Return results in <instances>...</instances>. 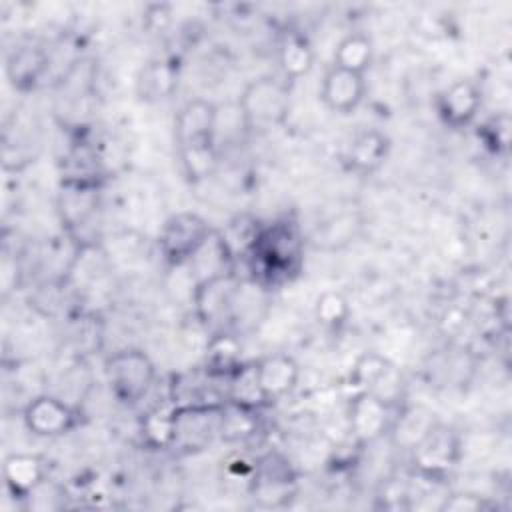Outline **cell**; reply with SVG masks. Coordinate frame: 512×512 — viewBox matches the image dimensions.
Listing matches in <instances>:
<instances>
[{
    "instance_id": "9c48e42d",
    "label": "cell",
    "mask_w": 512,
    "mask_h": 512,
    "mask_svg": "<svg viewBox=\"0 0 512 512\" xmlns=\"http://www.w3.org/2000/svg\"><path fill=\"white\" fill-rule=\"evenodd\" d=\"M410 452L418 474L442 480L446 472L458 462L460 444L458 436L450 428L436 422Z\"/></svg>"
},
{
    "instance_id": "5bb4252c",
    "label": "cell",
    "mask_w": 512,
    "mask_h": 512,
    "mask_svg": "<svg viewBox=\"0 0 512 512\" xmlns=\"http://www.w3.org/2000/svg\"><path fill=\"white\" fill-rule=\"evenodd\" d=\"M254 374L264 404H272L296 388L300 368L288 354H268L254 362Z\"/></svg>"
},
{
    "instance_id": "9a60e30c",
    "label": "cell",
    "mask_w": 512,
    "mask_h": 512,
    "mask_svg": "<svg viewBox=\"0 0 512 512\" xmlns=\"http://www.w3.org/2000/svg\"><path fill=\"white\" fill-rule=\"evenodd\" d=\"M366 94L364 74H356L338 66H332L324 78L320 88V98L324 106L336 114H348L356 110Z\"/></svg>"
},
{
    "instance_id": "ba28073f",
    "label": "cell",
    "mask_w": 512,
    "mask_h": 512,
    "mask_svg": "<svg viewBox=\"0 0 512 512\" xmlns=\"http://www.w3.org/2000/svg\"><path fill=\"white\" fill-rule=\"evenodd\" d=\"M394 408L370 392H356L348 404V430L358 444H372L382 438L394 422Z\"/></svg>"
},
{
    "instance_id": "4316f807",
    "label": "cell",
    "mask_w": 512,
    "mask_h": 512,
    "mask_svg": "<svg viewBox=\"0 0 512 512\" xmlns=\"http://www.w3.org/2000/svg\"><path fill=\"white\" fill-rule=\"evenodd\" d=\"M314 312L322 326H326L330 330H338L350 318V304L342 292L328 290L318 296Z\"/></svg>"
},
{
    "instance_id": "7c38bea8",
    "label": "cell",
    "mask_w": 512,
    "mask_h": 512,
    "mask_svg": "<svg viewBox=\"0 0 512 512\" xmlns=\"http://www.w3.org/2000/svg\"><path fill=\"white\" fill-rule=\"evenodd\" d=\"M356 392H370L390 404L400 400L402 376L398 368L380 354H362L350 374Z\"/></svg>"
},
{
    "instance_id": "ac0fdd59",
    "label": "cell",
    "mask_w": 512,
    "mask_h": 512,
    "mask_svg": "<svg viewBox=\"0 0 512 512\" xmlns=\"http://www.w3.org/2000/svg\"><path fill=\"white\" fill-rule=\"evenodd\" d=\"M48 54L40 46H18L6 58V76L14 90L28 92L38 86V82L48 72Z\"/></svg>"
},
{
    "instance_id": "5b68a950",
    "label": "cell",
    "mask_w": 512,
    "mask_h": 512,
    "mask_svg": "<svg viewBox=\"0 0 512 512\" xmlns=\"http://www.w3.org/2000/svg\"><path fill=\"white\" fill-rule=\"evenodd\" d=\"M248 490L260 508H282L296 494V474L286 458L270 452L254 464Z\"/></svg>"
},
{
    "instance_id": "7a4b0ae2",
    "label": "cell",
    "mask_w": 512,
    "mask_h": 512,
    "mask_svg": "<svg viewBox=\"0 0 512 512\" xmlns=\"http://www.w3.org/2000/svg\"><path fill=\"white\" fill-rule=\"evenodd\" d=\"M244 258L250 266L252 282L262 288L290 280L302 264V238L298 228L290 222H274L266 228L260 226Z\"/></svg>"
},
{
    "instance_id": "83f0119b",
    "label": "cell",
    "mask_w": 512,
    "mask_h": 512,
    "mask_svg": "<svg viewBox=\"0 0 512 512\" xmlns=\"http://www.w3.org/2000/svg\"><path fill=\"white\" fill-rule=\"evenodd\" d=\"M510 128H512V122L506 112L492 116L482 126V138L486 146L496 154H506L510 148Z\"/></svg>"
},
{
    "instance_id": "4fadbf2b",
    "label": "cell",
    "mask_w": 512,
    "mask_h": 512,
    "mask_svg": "<svg viewBox=\"0 0 512 512\" xmlns=\"http://www.w3.org/2000/svg\"><path fill=\"white\" fill-rule=\"evenodd\" d=\"M482 106V90L474 80L460 78L446 86L436 100L442 122L450 128H466L474 122Z\"/></svg>"
},
{
    "instance_id": "e0dca14e",
    "label": "cell",
    "mask_w": 512,
    "mask_h": 512,
    "mask_svg": "<svg viewBox=\"0 0 512 512\" xmlns=\"http://www.w3.org/2000/svg\"><path fill=\"white\" fill-rule=\"evenodd\" d=\"M178 62L172 58H156L146 62L136 76V94L144 102L168 100L178 88Z\"/></svg>"
},
{
    "instance_id": "603a6c76",
    "label": "cell",
    "mask_w": 512,
    "mask_h": 512,
    "mask_svg": "<svg viewBox=\"0 0 512 512\" xmlns=\"http://www.w3.org/2000/svg\"><path fill=\"white\" fill-rule=\"evenodd\" d=\"M140 434L150 448H172L176 440V406H156L148 410L140 420Z\"/></svg>"
},
{
    "instance_id": "30bf717a",
    "label": "cell",
    "mask_w": 512,
    "mask_h": 512,
    "mask_svg": "<svg viewBox=\"0 0 512 512\" xmlns=\"http://www.w3.org/2000/svg\"><path fill=\"white\" fill-rule=\"evenodd\" d=\"M222 402L176 406V440L172 448L198 450L220 436Z\"/></svg>"
},
{
    "instance_id": "cb8c5ba5",
    "label": "cell",
    "mask_w": 512,
    "mask_h": 512,
    "mask_svg": "<svg viewBox=\"0 0 512 512\" xmlns=\"http://www.w3.org/2000/svg\"><path fill=\"white\" fill-rule=\"evenodd\" d=\"M206 366L208 374L230 378L240 366V346L234 336L228 332H216L208 340V354H206Z\"/></svg>"
},
{
    "instance_id": "d6986e66",
    "label": "cell",
    "mask_w": 512,
    "mask_h": 512,
    "mask_svg": "<svg viewBox=\"0 0 512 512\" xmlns=\"http://www.w3.org/2000/svg\"><path fill=\"white\" fill-rule=\"evenodd\" d=\"M390 154V140L380 130H364L356 134L346 150V164L354 174H374Z\"/></svg>"
},
{
    "instance_id": "3957f363",
    "label": "cell",
    "mask_w": 512,
    "mask_h": 512,
    "mask_svg": "<svg viewBox=\"0 0 512 512\" xmlns=\"http://www.w3.org/2000/svg\"><path fill=\"white\" fill-rule=\"evenodd\" d=\"M290 108L288 82L276 76H260L246 84L238 98V110L246 128L268 130L280 126Z\"/></svg>"
},
{
    "instance_id": "277c9868",
    "label": "cell",
    "mask_w": 512,
    "mask_h": 512,
    "mask_svg": "<svg viewBox=\"0 0 512 512\" xmlns=\"http://www.w3.org/2000/svg\"><path fill=\"white\" fill-rule=\"evenodd\" d=\"M106 380L114 398L122 404H136L154 384L156 366L150 356L136 348L112 354L104 364Z\"/></svg>"
},
{
    "instance_id": "44dd1931",
    "label": "cell",
    "mask_w": 512,
    "mask_h": 512,
    "mask_svg": "<svg viewBox=\"0 0 512 512\" xmlns=\"http://www.w3.org/2000/svg\"><path fill=\"white\" fill-rule=\"evenodd\" d=\"M278 64L286 82L306 76L314 66V50L310 42L298 32L284 34L278 46Z\"/></svg>"
},
{
    "instance_id": "ffe728a7",
    "label": "cell",
    "mask_w": 512,
    "mask_h": 512,
    "mask_svg": "<svg viewBox=\"0 0 512 512\" xmlns=\"http://www.w3.org/2000/svg\"><path fill=\"white\" fill-rule=\"evenodd\" d=\"M100 186L88 184H62L60 188V216L68 230L84 226L98 206Z\"/></svg>"
},
{
    "instance_id": "d4e9b609",
    "label": "cell",
    "mask_w": 512,
    "mask_h": 512,
    "mask_svg": "<svg viewBox=\"0 0 512 512\" xmlns=\"http://www.w3.org/2000/svg\"><path fill=\"white\" fill-rule=\"evenodd\" d=\"M372 56H374L372 40L362 32H354L338 42L334 50L332 66H338L356 74H364L372 64Z\"/></svg>"
},
{
    "instance_id": "8992f818",
    "label": "cell",
    "mask_w": 512,
    "mask_h": 512,
    "mask_svg": "<svg viewBox=\"0 0 512 512\" xmlns=\"http://www.w3.org/2000/svg\"><path fill=\"white\" fill-rule=\"evenodd\" d=\"M212 234L210 224L196 212H178L170 216L158 236L160 254L170 266H182L202 248Z\"/></svg>"
},
{
    "instance_id": "6da1fadb",
    "label": "cell",
    "mask_w": 512,
    "mask_h": 512,
    "mask_svg": "<svg viewBox=\"0 0 512 512\" xmlns=\"http://www.w3.org/2000/svg\"><path fill=\"white\" fill-rule=\"evenodd\" d=\"M218 108L204 98L188 100L176 114L174 138L182 170L190 182L206 180L216 168Z\"/></svg>"
},
{
    "instance_id": "52a82bcc",
    "label": "cell",
    "mask_w": 512,
    "mask_h": 512,
    "mask_svg": "<svg viewBox=\"0 0 512 512\" xmlns=\"http://www.w3.org/2000/svg\"><path fill=\"white\" fill-rule=\"evenodd\" d=\"M240 288L242 284L234 272L212 276L194 284L192 298L200 322L206 328H218L216 332H224V322L234 320Z\"/></svg>"
},
{
    "instance_id": "2e32d148",
    "label": "cell",
    "mask_w": 512,
    "mask_h": 512,
    "mask_svg": "<svg viewBox=\"0 0 512 512\" xmlns=\"http://www.w3.org/2000/svg\"><path fill=\"white\" fill-rule=\"evenodd\" d=\"M6 490L14 498H30L42 484L46 476V464L36 454L26 452H14L4 458L2 466Z\"/></svg>"
},
{
    "instance_id": "f1b7e54d",
    "label": "cell",
    "mask_w": 512,
    "mask_h": 512,
    "mask_svg": "<svg viewBox=\"0 0 512 512\" xmlns=\"http://www.w3.org/2000/svg\"><path fill=\"white\" fill-rule=\"evenodd\" d=\"M486 508H488V502L482 496L468 494V492L446 494L438 504V510H444V512H480Z\"/></svg>"
},
{
    "instance_id": "8fae6325",
    "label": "cell",
    "mask_w": 512,
    "mask_h": 512,
    "mask_svg": "<svg viewBox=\"0 0 512 512\" xmlns=\"http://www.w3.org/2000/svg\"><path fill=\"white\" fill-rule=\"evenodd\" d=\"M22 420L34 436L58 438L76 426L78 412L58 396L38 394L24 406Z\"/></svg>"
},
{
    "instance_id": "484cf974",
    "label": "cell",
    "mask_w": 512,
    "mask_h": 512,
    "mask_svg": "<svg viewBox=\"0 0 512 512\" xmlns=\"http://www.w3.org/2000/svg\"><path fill=\"white\" fill-rule=\"evenodd\" d=\"M436 424L434 414H430L424 408H406L398 414V418H394L392 422V432L398 444L406 446L408 450H412L426 434L428 430Z\"/></svg>"
},
{
    "instance_id": "7402d4cb",
    "label": "cell",
    "mask_w": 512,
    "mask_h": 512,
    "mask_svg": "<svg viewBox=\"0 0 512 512\" xmlns=\"http://www.w3.org/2000/svg\"><path fill=\"white\" fill-rule=\"evenodd\" d=\"M102 166L96 152L88 144L74 146L62 162V184L100 186Z\"/></svg>"
}]
</instances>
